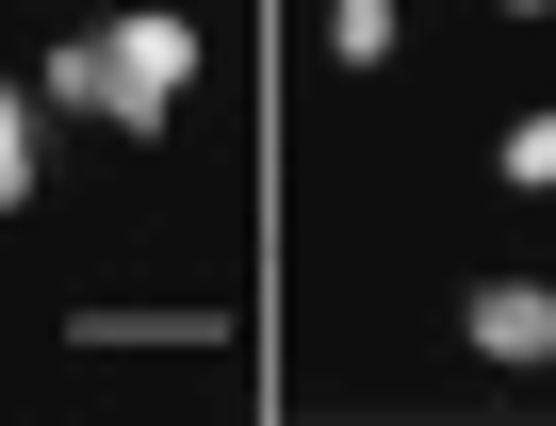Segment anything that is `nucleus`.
Returning a JSON list of instances; mask_svg holds the SVG:
<instances>
[{
  "instance_id": "f257e3e1",
  "label": "nucleus",
  "mask_w": 556,
  "mask_h": 426,
  "mask_svg": "<svg viewBox=\"0 0 556 426\" xmlns=\"http://www.w3.org/2000/svg\"><path fill=\"white\" fill-rule=\"evenodd\" d=\"M180 99H197V17L180 0H131L99 34V115L115 131H180Z\"/></svg>"
},
{
  "instance_id": "f03ea898",
  "label": "nucleus",
  "mask_w": 556,
  "mask_h": 426,
  "mask_svg": "<svg viewBox=\"0 0 556 426\" xmlns=\"http://www.w3.org/2000/svg\"><path fill=\"white\" fill-rule=\"evenodd\" d=\"M458 344L475 361H556V279H475L458 296Z\"/></svg>"
},
{
  "instance_id": "7ed1b4c3",
  "label": "nucleus",
  "mask_w": 556,
  "mask_h": 426,
  "mask_svg": "<svg viewBox=\"0 0 556 426\" xmlns=\"http://www.w3.org/2000/svg\"><path fill=\"white\" fill-rule=\"evenodd\" d=\"M491 164H507V197H556V115H507V148H491Z\"/></svg>"
},
{
  "instance_id": "20e7f679",
  "label": "nucleus",
  "mask_w": 556,
  "mask_h": 426,
  "mask_svg": "<svg viewBox=\"0 0 556 426\" xmlns=\"http://www.w3.org/2000/svg\"><path fill=\"white\" fill-rule=\"evenodd\" d=\"M328 50L344 66H393V0H328Z\"/></svg>"
},
{
  "instance_id": "39448f33",
  "label": "nucleus",
  "mask_w": 556,
  "mask_h": 426,
  "mask_svg": "<svg viewBox=\"0 0 556 426\" xmlns=\"http://www.w3.org/2000/svg\"><path fill=\"white\" fill-rule=\"evenodd\" d=\"M34 197V115H17V83H0V213Z\"/></svg>"
},
{
  "instance_id": "423d86ee",
  "label": "nucleus",
  "mask_w": 556,
  "mask_h": 426,
  "mask_svg": "<svg viewBox=\"0 0 556 426\" xmlns=\"http://www.w3.org/2000/svg\"><path fill=\"white\" fill-rule=\"evenodd\" d=\"M491 17H556V0H491Z\"/></svg>"
}]
</instances>
